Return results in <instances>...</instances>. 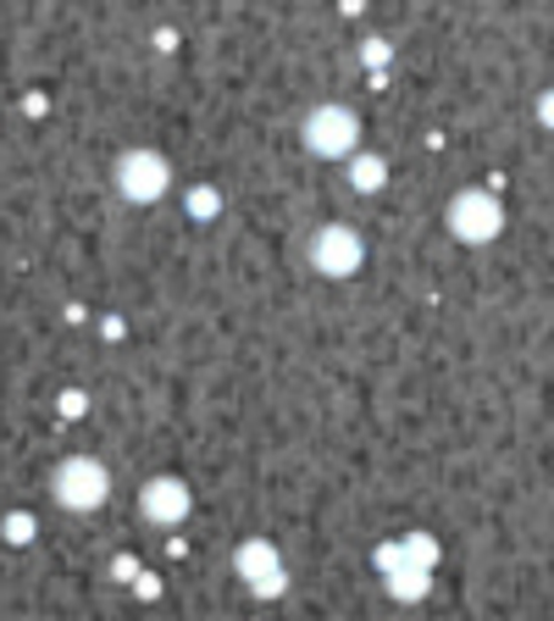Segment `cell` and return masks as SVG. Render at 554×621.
I'll use <instances>...</instances> for the list:
<instances>
[{
	"label": "cell",
	"mask_w": 554,
	"mask_h": 621,
	"mask_svg": "<svg viewBox=\"0 0 554 621\" xmlns=\"http://www.w3.org/2000/svg\"><path fill=\"white\" fill-rule=\"evenodd\" d=\"M538 117H544V122L554 128V94H544V100H538Z\"/></svg>",
	"instance_id": "cell-14"
},
{
	"label": "cell",
	"mask_w": 554,
	"mask_h": 621,
	"mask_svg": "<svg viewBox=\"0 0 554 621\" xmlns=\"http://www.w3.org/2000/svg\"><path fill=\"white\" fill-rule=\"evenodd\" d=\"M50 494H56V505H67V511H100L105 494H111V472H105L100 461H89V455H72V461L56 467Z\"/></svg>",
	"instance_id": "cell-1"
},
{
	"label": "cell",
	"mask_w": 554,
	"mask_h": 621,
	"mask_svg": "<svg viewBox=\"0 0 554 621\" xmlns=\"http://www.w3.org/2000/svg\"><path fill=\"white\" fill-rule=\"evenodd\" d=\"M28 533H33L28 517H11V522H6V539H11V544H28Z\"/></svg>",
	"instance_id": "cell-12"
},
{
	"label": "cell",
	"mask_w": 554,
	"mask_h": 621,
	"mask_svg": "<svg viewBox=\"0 0 554 621\" xmlns=\"http://www.w3.org/2000/svg\"><path fill=\"white\" fill-rule=\"evenodd\" d=\"M383 178H389V161H383V156H350V183H355L361 194H377Z\"/></svg>",
	"instance_id": "cell-8"
},
{
	"label": "cell",
	"mask_w": 554,
	"mask_h": 621,
	"mask_svg": "<svg viewBox=\"0 0 554 621\" xmlns=\"http://www.w3.org/2000/svg\"><path fill=\"white\" fill-rule=\"evenodd\" d=\"M233 567H239V578L250 583L255 600H278L289 589V572H283V561H278V550L266 539H244L239 555H233Z\"/></svg>",
	"instance_id": "cell-6"
},
{
	"label": "cell",
	"mask_w": 554,
	"mask_h": 621,
	"mask_svg": "<svg viewBox=\"0 0 554 621\" xmlns=\"http://www.w3.org/2000/svg\"><path fill=\"white\" fill-rule=\"evenodd\" d=\"M117 194L122 200H133V206H155L161 194H167V183H172V167H167V156L161 150H128L122 161H117Z\"/></svg>",
	"instance_id": "cell-3"
},
{
	"label": "cell",
	"mask_w": 554,
	"mask_h": 621,
	"mask_svg": "<svg viewBox=\"0 0 554 621\" xmlns=\"http://www.w3.org/2000/svg\"><path fill=\"white\" fill-rule=\"evenodd\" d=\"M216 189H189V217H216Z\"/></svg>",
	"instance_id": "cell-11"
},
{
	"label": "cell",
	"mask_w": 554,
	"mask_h": 621,
	"mask_svg": "<svg viewBox=\"0 0 554 621\" xmlns=\"http://www.w3.org/2000/svg\"><path fill=\"white\" fill-rule=\"evenodd\" d=\"M400 555H405V567H416V572H427L439 550H433V539H427V533H411V539H400Z\"/></svg>",
	"instance_id": "cell-9"
},
{
	"label": "cell",
	"mask_w": 554,
	"mask_h": 621,
	"mask_svg": "<svg viewBox=\"0 0 554 621\" xmlns=\"http://www.w3.org/2000/svg\"><path fill=\"white\" fill-rule=\"evenodd\" d=\"M394 600H422L427 594V572H416V567H405V572H394V589H389Z\"/></svg>",
	"instance_id": "cell-10"
},
{
	"label": "cell",
	"mask_w": 554,
	"mask_h": 621,
	"mask_svg": "<svg viewBox=\"0 0 554 621\" xmlns=\"http://www.w3.org/2000/svg\"><path fill=\"white\" fill-rule=\"evenodd\" d=\"M305 144H311V156H322V161H344V156H355V144H361V117H355L350 106H316V111L305 117Z\"/></svg>",
	"instance_id": "cell-2"
},
{
	"label": "cell",
	"mask_w": 554,
	"mask_h": 621,
	"mask_svg": "<svg viewBox=\"0 0 554 621\" xmlns=\"http://www.w3.org/2000/svg\"><path fill=\"white\" fill-rule=\"evenodd\" d=\"M500 228H505V206L488 189H461L450 200V233L461 244H488V239H500Z\"/></svg>",
	"instance_id": "cell-4"
},
{
	"label": "cell",
	"mask_w": 554,
	"mask_h": 621,
	"mask_svg": "<svg viewBox=\"0 0 554 621\" xmlns=\"http://www.w3.org/2000/svg\"><path fill=\"white\" fill-rule=\"evenodd\" d=\"M361 256H366V244H361V233L350 222H333V228H322L311 239V267L322 278H350L361 267Z\"/></svg>",
	"instance_id": "cell-5"
},
{
	"label": "cell",
	"mask_w": 554,
	"mask_h": 621,
	"mask_svg": "<svg viewBox=\"0 0 554 621\" xmlns=\"http://www.w3.org/2000/svg\"><path fill=\"white\" fill-rule=\"evenodd\" d=\"M189 505H194V494H189L183 478H150V483L139 489V517H144L150 528H178V522L189 517Z\"/></svg>",
	"instance_id": "cell-7"
},
{
	"label": "cell",
	"mask_w": 554,
	"mask_h": 621,
	"mask_svg": "<svg viewBox=\"0 0 554 621\" xmlns=\"http://www.w3.org/2000/svg\"><path fill=\"white\" fill-rule=\"evenodd\" d=\"M361 56H366V61H372V67H383V61H389V44H383V39H372V44H366V50H361Z\"/></svg>",
	"instance_id": "cell-13"
}]
</instances>
